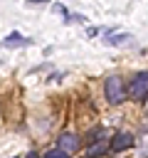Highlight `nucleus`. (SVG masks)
<instances>
[{"label": "nucleus", "instance_id": "nucleus-1", "mask_svg": "<svg viewBox=\"0 0 148 158\" xmlns=\"http://www.w3.org/2000/svg\"><path fill=\"white\" fill-rule=\"evenodd\" d=\"M104 94H106V101L109 104H123L126 99V86H123V79L121 77H109L104 81Z\"/></svg>", "mask_w": 148, "mask_h": 158}, {"label": "nucleus", "instance_id": "nucleus-3", "mask_svg": "<svg viewBox=\"0 0 148 158\" xmlns=\"http://www.w3.org/2000/svg\"><path fill=\"white\" fill-rule=\"evenodd\" d=\"M79 146H81V138L76 133H72V131H64L57 138V148L64 151V153H74V151H79Z\"/></svg>", "mask_w": 148, "mask_h": 158}, {"label": "nucleus", "instance_id": "nucleus-6", "mask_svg": "<svg viewBox=\"0 0 148 158\" xmlns=\"http://www.w3.org/2000/svg\"><path fill=\"white\" fill-rule=\"evenodd\" d=\"M106 151V143H91L89 151H86V158H94V156H101Z\"/></svg>", "mask_w": 148, "mask_h": 158}, {"label": "nucleus", "instance_id": "nucleus-5", "mask_svg": "<svg viewBox=\"0 0 148 158\" xmlns=\"http://www.w3.org/2000/svg\"><path fill=\"white\" fill-rule=\"evenodd\" d=\"M2 44H5V47H17V44L25 47V44H32V40H30V37H22L20 32H12V35H7V37L2 40Z\"/></svg>", "mask_w": 148, "mask_h": 158}, {"label": "nucleus", "instance_id": "nucleus-7", "mask_svg": "<svg viewBox=\"0 0 148 158\" xmlns=\"http://www.w3.org/2000/svg\"><path fill=\"white\" fill-rule=\"evenodd\" d=\"M44 158H69V153H64V151H59V148H52V151L44 153Z\"/></svg>", "mask_w": 148, "mask_h": 158}, {"label": "nucleus", "instance_id": "nucleus-8", "mask_svg": "<svg viewBox=\"0 0 148 158\" xmlns=\"http://www.w3.org/2000/svg\"><path fill=\"white\" fill-rule=\"evenodd\" d=\"M123 40H131V35H116V37H109L106 44H118V42H123Z\"/></svg>", "mask_w": 148, "mask_h": 158}, {"label": "nucleus", "instance_id": "nucleus-2", "mask_svg": "<svg viewBox=\"0 0 148 158\" xmlns=\"http://www.w3.org/2000/svg\"><path fill=\"white\" fill-rule=\"evenodd\" d=\"M128 94L136 99V101H143L148 99V72H138L128 86Z\"/></svg>", "mask_w": 148, "mask_h": 158}, {"label": "nucleus", "instance_id": "nucleus-4", "mask_svg": "<svg viewBox=\"0 0 148 158\" xmlns=\"http://www.w3.org/2000/svg\"><path fill=\"white\" fill-rule=\"evenodd\" d=\"M131 146H133V136H131L128 131L116 133L113 141H111V148H113V151H126V148H131Z\"/></svg>", "mask_w": 148, "mask_h": 158}, {"label": "nucleus", "instance_id": "nucleus-9", "mask_svg": "<svg viewBox=\"0 0 148 158\" xmlns=\"http://www.w3.org/2000/svg\"><path fill=\"white\" fill-rule=\"evenodd\" d=\"M27 158H37V153H27Z\"/></svg>", "mask_w": 148, "mask_h": 158}]
</instances>
